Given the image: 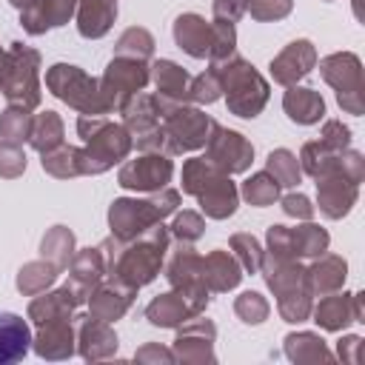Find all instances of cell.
I'll use <instances>...</instances> for the list:
<instances>
[{
  "label": "cell",
  "mask_w": 365,
  "mask_h": 365,
  "mask_svg": "<svg viewBox=\"0 0 365 365\" xmlns=\"http://www.w3.org/2000/svg\"><path fill=\"white\" fill-rule=\"evenodd\" d=\"M205 291L202 288H185V291H180V294H165V297H160V299H154L151 305H148V319L154 322V325H163V328H168V325H177V322H182L185 317H191V314H197L202 305H205Z\"/></svg>",
  "instance_id": "6da1fadb"
},
{
  "label": "cell",
  "mask_w": 365,
  "mask_h": 365,
  "mask_svg": "<svg viewBox=\"0 0 365 365\" xmlns=\"http://www.w3.org/2000/svg\"><path fill=\"white\" fill-rule=\"evenodd\" d=\"M171 174V165L168 160L163 157H143L137 163H128L120 174V182L125 188H154V185H163Z\"/></svg>",
  "instance_id": "7a4b0ae2"
},
{
  "label": "cell",
  "mask_w": 365,
  "mask_h": 365,
  "mask_svg": "<svg viewBox=\"0 0 365 365\" xmlns=\"http://www.w3.org/2000/svg\"><path fill=\"white\" fill-rule=\"evenodd\" d=\"M29 342V325L17 314H0V365L23 359Z\"/></svg>",
  "instance_id": "3957f363"
},
{
  "label": "cell",
  "mask_w": 365,
  "mask_h": 365,
  "mask_svg": "<svg viewBox=\"0 0 365 365\" xmlns=\"http://www.w3.org/2000/svg\"><path fill=\"white\" fill-rule=\"evenodd\" d=\"M211 339H214V325H188L182 328L180 339L174 342V356L185 359V362H202V359H214L211 354Z\"/></svg>",
  "instance_id": "277c9868"
},
{
  "label": "cell",
  "mask_w": 365,
  "mask_h": 365,
  "mask_svg": "<svg viewBox=\"0 0 365 365\" xmlns=\"http://www.w3.org/2000/svg\"><path fill=\"white\" fill-rule=\"evenodd\" d=\"M37 354L46 356V359H63V356H71L74 351V334L68 328V322H46L37 334V342H34Z\"/></svg>",
  "instance_id": "5b68a950"
},
{
  "label": "cell",
  "mask_w": 365,
  "mask_h": 365,
  "mask_svg": "<svg viewBox=\"0 0 365 365\" xmlns=\"http://www.w3.org/2000/svg\"><path fill=\"white\" fill-rule=\"evenodd\" d=\"M117 351V336L103 319H91L80 331V354L86 359H106Z\"/></svg>",
  "instance_id": "8992f818"
},
{
  "label": "cell",
  "mask_w": 365,
  "mask_h": 365,
  "mask_svg": "<svg viewBox=\"0 0 365 365\" xmlns=\"http://www.w3.org/2000/svg\"><path fill=\"white\" fill-rule=\"evenodd\" d=\"M211 154L228 171H240L251 160V148L242 143V137L234 131H220V128H217V140L211 143Z\"/></svg>",
  "instance_id": "52a82bcc"
},
{
  "label": "cell",
  "mask_w": 365,
  "mask_h": 365,
  "mask_svg": "<svg viewBox=\"0 0 365 365\" xmlns=\"http://www.w3.org/2000/svg\"><path fill=\"white\" fill-rule=\"evenodd\" d=\"M77 299H80V297H74V294L66 288V291H57V294H48V297L34 299L31 308H29V314H31V319H37L40 325H46V322H60V319H66V317L71 314V308H74Z\"/></svg>",
  "instance_id": "ba28073f"
},
{
  "label": "cell",
  "mask_w": 365,
  "mask_h": 365,
  "mask_svg": "<svg viewBox=\"0 0 365 365\" xmlns=\"http://www.w3.org/2000/svg\"><path fill=\"white\" fill-rule=\"evenodd\" d=\"M111 17H114V3H108V0H86L83 14H80V31L86 37H97V34H103L108 29Z\"/></svg>",
  "instance_id": "9c48e42d"
},
{
  "label": "cell",
  "mask_w": 365,
  "mask_h": 365,
  "mask_svg": "<svg viewBox=\"0 0 365 365\" xmlns=\"http://www.w3.org/2000/svg\"><path fill=\"white\" fill-rule=\"evenodd\" d=\"M311 60H314V51H311V46H308V43H294V46H291L285 54H279V57H277V63H274V71L285 68V74H282L279 80H282V83H291L294 77H302V74L308 71Z\"/></svg>",
  "instance_id": "30bf717a"
},
{
  "label": "cell",
  "mask_w": 365,
  "mask_h": 365,
  "mask_svg": "<svg viewBox=\"0 0 365 365\" xmlns=\"http://www.w3.org/2000/svg\"><path fill=\"white\" fill-rule=\"evenodd\" d=\"M177 40L191 51V54H205L208 51V29L200 17L188 14V17H180L177 20Z\"/></svg>",
  "instance_id": "8fae6325"
},
{
  "label": "cell",
  "mask_w": 365,
  "mask_h": 365,
  "mask_svg": "<svg viewBox=\"0 0 365 365\" xmlns=\"http://www.w3.org/2000/svg\"><path fill=\"white\" fill-rule=\"evenodd\" d=\"M205 271H208L205 279H208L211 288H217V291H225V288H231V285L240 282V271H237L234 259L225 257V254H211V257L205 259Z\"/></svg>",
  "instance_id": "7c38bea8"
},
{
  "label": "cell",
  "mask_w": 365,
  "mask_h": 365,
  "mask_svg": "<svg viewBox=\"0 0 365 365\" xmlns=\"http://www.w3.org/2000/svg\"><path fill=\"white\" fill-rule=\"evenodd\" d=\"M285 108L291 111L294 120L311 123V120H317V114H322V100L308 88H294L285 97Z\"/></svg>",
  "instance_id": "4fadbf2b"
},
{
  "label": "cell",
  "mask_w": 365,
  "mask_h": 365,
  "mask_svg": "<svg viewBox=\"0 0 365 365\" xmlns=\"http://www.w3.org/2000/svg\"><path fill=\"white\" fill-rule=\"evenodd\" d=\"M285 354L294 362H308V359H328L331 354L325 351L322 339L314 334H299V336H288L285 339Z\"/></svg>",
  "instance_id": "5bb4252c"
},
{
  "label": "cell",
  "mask_w": 365,
  "mask_h": 365,
  "mask_svg": "<svg viewBox=\"0 0 365 365\" xmlns=\"http://www.w3.org/2000/svg\"><path fill=\"white\" fill-rule=\"evenodd\" d=\"M128 294H117V291H100V294H94V299H91V311H94V317L97 319H103V322H108V319H117L125 308H128Z\"/></svg>",
  "instance_id": "9a60e30c"
},
{
  "label": "cell",
  "mask_w": 365,
  "mask_h": 365,
  "mask_svg": "<svg viewBox=\"0 0 365 365\" xmlns=\"http://www.w3.org/2000/svg\"><path fill=\"white\" fill-rule=\"evenodd\" d=\"M106 83H108V91H134V88H140L143 83H145V71H143V66H114L111 63V71H108V77H106Z\"/></svg>",
  "instance_id": "2e32d148"
},
{
  "label": "cell",
  "mask_w": 365,
  "mask_h": 365,
  "mask_svg": "<svg viewBox=\"0 0 365 365\" xmlns=\"http://www.w3.org/2000/svg\"><path fill=\"white\" fill-rule=\"evenodd\" d=\"M40 31L46 29V26H57V23H63L68 14H71V9H74V0H43L40 6Z\"/></svg>",
  "instance_id": "e0dca14e"
},
{
  "label": "cell",
  "mask_w": 365,
  "mask_h": 365,
  "mask_svg": "<svg viewBox=\"0 0 365 365\" xmlns=\"http://www.w3.org/2000/svg\"><path fill=\"white\" fill-rule=\"evenodd\" d=\"M51 279H54V271H51V268H43V265H29L26 271H20V279H17V285H20V291H26V294H34V291L46 288Z\"/></svg>",
  "instance_id": "ac0fdd59"
},
{
  "label": "cell",
  "mask_w": 365,
  "mask_h": 365,
  "mask_svg": "<svg viewBox=\"0 0 365 365\" xmlns=\"http://www.w3.org/2000/svg\"><path fill=\"white\" fill-rule=\"evenodd\" d=\"M237 314H240L245 322H262L265 314H268V305H265V299H262L259 294L248 291V294H242V297L237 299Z\"/></svg>",
  "instance_id": "d6986e66"
},
{
  "label": "cell",
  "mask_w": 365,
  "mask_h": 365,
  "mask_svg": "<svg viewBox=\"0 0 365 365\" xmlns=\"http://www.w3.org/2000/svg\"><path fill=\"white\" fill-rule=\"evenodd\" d=\"M317 322H319L322 328H339V325H345V322H348V314H345V308H342V299L334 297V299L319 302V308H317Z\"/></svg>",
  "instance_id": "ffe728a7"
},
{
  "label": "cell",
  "mask_w": 365,
  "mask_h": 365,
  "mask_svg": "<svg viewBox=\"0 0 365 365\" xmlns=\"http://www.w3.org/2000/svg\"><path fill=\"white\" fill-rule=\"evenodd\" d=\"M245 197H248L254 205H265V202H271V200L277 197V180L271 182L265 174L248 180V182H245Z\"/></svg>",
  "instance_id": "44dd1931"
},
{
  "label": "cell",
  "mask_w": 365,
  "mask_h": 365,
  "mask_svg": "<svg viewBox=\"0 0 365 365\" xmlns=\"http://www.w3.org/2000/svg\"><path fill=\"white\" fill-rule=\"evenodd\" d=\"M271 171H274V177L282 182V185H291V182H297V177H299V171H297V163H294V157L288 154V151H277V154H271Z\"/></svg>",
  "instance_id": "7402d4cb"
},
{
  "label": "cell",
  "mask_w": 365,
  "mask_h": 365,
  "mask_svg": "<svg viewBox=\"0 0 365 365\" xmlns=\"http://www.w3.org/2000/svg\"><path fill=\"white\" fill-rule=\"evenodd\" d=\"M60 140V120L51 114V111H46V117L37 123V128H34V145L37 148H48V145H54Z\"/></svg>",
  "instance_id": "603a6c76"
},
{
  "label": "cell",
  "mask_w": 365,
  "mask_h": 365,
  "mask_svg": "<svg viewBox=\"0 0 365 365\" xmlns=\"http://www.w3.org/2000/svg\"><path fill=\"white\" fill-rule=\"evenodd\" d=\"M157 86L165 91V94H174L185 86V74L174 66V63H157Z\"/></svg>",
  "instance_id": "cb8c5ba5"
},
{
  "label": "cell",
  "mask_w": 365,
  "mask_h": 365,
  "mask_svg": "<svg viewBox=\"0 0 365 365\" xmlns=\"http://www.w3.org/2000/svg\"><path fill=\"white\" fill-rule=\"evenodd\" d=\"M26 165L23 154L11 145H0V174H17Z\"/></svg>",
  "instance_id": "d4e9b609"
},
{
  "label": "cell",
  "mask_w": 365,
  "mask_h": 365,
  "mask_svg": "<svg viewBox=\"0 0 365 365\" xmlns=\"http://www.w3.org/2000/svg\"><path fill=\"white\" fill-rule=\"evenodd\" d=\"M200 228H202V222H200L197 214H182V217L174 222V231H177L180 237H191V240L200 234Z\"/></svg>",
  "instance_id": "484cf974"
},
{
  "label": "cell",
  "mask_w": 365,
  "mask_h": 365,
  "mask_svg": "<svg viewBox=\"0 0 365 365\" xmlns=\"http://www.w3.org/2000/svg\"><path fill=\"white\" fill-rule=\"evenodd\" d=\"M237 240H240V242L245 245V248L240 251V257H242V265L254 271V268L259 265V248H257V242H254L251 237H237Z\"/></svg>",
  "instance_id": "4316f807"
},
{
  "label": "cell",
  "mask_w": 365,
  "mask_h": 365,
  "mask_svg": "<svg viewBox=\"0 0 365 365\" xmlns=\"http://www.w3.org/2000/svg\"><path fill=\"white\" fill-rule=\"evenodd\" d=\"M137 359H174V354L171 351H163V348H157V345H145L143 351H137Z\"/></svg>",
  "instance_id": "83f0119b"
},
{
  "label": "cell",
  "mask_w": 365,
  "mask_h": 365,
  "mask_svg": "<svg viewBox=\"0 0 365 365\" xmlns=\"http://www.w3.org/2000/svg\"><path fill=\"white\" fill-rule=\"evenodd\" d=\"M285 211L288 214H308V202H305V197H288L285 200Z\"/></svg>",
  "instance_id": "f1b7e54d"
}]
</instances>
